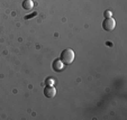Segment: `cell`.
Here are the masks:
<instances>
[{"instance_id":"obj_5","label":"cell","mask_w":127,"mask_h":120,"mask_svg":"<svg viewBox=\"0 0 127 120\" xmlns=\"http://www.w3.org/2000/svg\"><path fill=\"white\" fill-rule=\"evenodd\" d=\"M34 7V2L33 0H24L23 1V8L26 10H32Z\"/></svg>"},{"instance_id":"obj_4","label":"cell","mask_w":127,"mask_h":120,"mask_svg":"<svg viewBox=\"0 0 127 120\" xmlns=\"http://www.w3.org/2000/svg\"><path fill=\"white\" fill-rule=\"evenodd\" d=\"M52 67H53V70H54V71L60 72V71H62L63 67H64V64H63V62L61 60H55L54 62H53Z\"/></svg>"},{"instance_id":"obj_2","label":"cell","mask_w":127,"mask_h":120,"mask_svg":"<svg viewBox=\"0 0 127 120\" xmlns=\"http://www.w3.org/2000/svg\"><path fill=\"white\" fill-rule=\"evenodd\" d=\"M116 27V22L113 17H108V18H105L102 22V28L105 29L106 31H111L114 30V28Z\"/></svg>"},{"instance_id":"obj_3","label":"cell","mask_w":127,"mask_h":120,"mask_svg":"<svg viewBox=\"0 0 127 120\" xmlns=\"http://www.w3.org/2000/svg\"><path fill=\"white\" fill-rule=\"evenodd\" d=\"M55 94H56V90L53 85H47V87L44 89V96H45L46 98L52 99L55 96Z\"/></svg>"},{"instance_id":"obj_6","label":"cell","mask_w":127,"mask_h":120,"mask_svg":"<svg viewBox=\"0 0 127 120\" xmlns=\"http://www.w3.org/2000/svg\"><path fill=\"white\" fill-rule=\"evenodd\" d=\"M46 83H47V85H53V83H54V80H53L52 77H48V79L46 80Z\"/></svg>"},{"instance_id":"obj_7","label":"cell","mask_w":127,"mask_h":120,"mask_svg":"<svg viewBox=\"0 0 127 120\" xmlns=\"http://www.w3.org/2000/svg\"><path fill=\"white\" fill-rule=\"evenodd\" d=\"M105 17H106V18H108V17H111V12L109 11V10L105 11Z\"/></svg>"},{"instance_id":"obj_1","label":"cell","mask_w":127,"mask_h":120,"mask_svg":"<svg viewBox=\"0 0 127 120\" xmlns=\"http://www.w3.org/2000/svg\"><path fill=\"white\" fill-rule=\"evenodd\" d=\"M61 61L63 62L64 65H70L74 61V52L71 48H66L61 53Z\"/></svg>"}]
</instances>
